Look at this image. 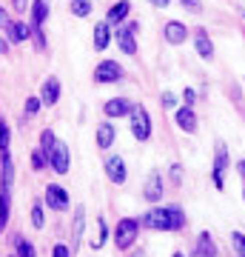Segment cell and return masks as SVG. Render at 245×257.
<instances>
[{"mask_svg":"<svg viewBox=\"0 0 245 257\" xmlns=\"http://www.w3.org/2000/svg\"><path fill=\"white\" fill-rule=\"evenodd\" d=\"M9 138H12V132L6 126V120L0 117V152H9Z\"/></svg>","mask_w":245,"mask_h":257,"instance_id":"30","label":"cell"},{"mask_svg":"<svg viewBox=\"0 0 245 257\" xmlns=\"http://www.w3.org/2000/svg\"><path fill=\"white\" fill-rule=\"evenodd\" d=\"M46 163H49V160H46V155L40 152V149H35V152H32V169H37V172H40Z\"/></svg>","mask_w":245,"mask_h":257,"instance_id":"32","label":"cell"},{"mask_svg":"<svg viewBox=\"0 0 245 257\" xmlns=\"http://www.w3.org/2000/svg\"><path fill=\"white\" fill-rule=\"evenodd\" d=\"M177 126L182 128V132H188V135H194V132H197V114H194V109H185V106H182V109H177Z\"/></svg>","mask_w":245,"mask_h":257,"instance_id":"15","label":"cell"},{"mask_svg":"<svg viewBox=\"0 0 245 257\" xmlns=\"http://www.w3.org/2000/svg\"><path fill=\"white\" fill-rule=\"evenodd\" d=\"M194 100H197V92H194V89H185V92H182V103H185V109H194Z\"/></svg>","mask_w":245,"mask_h":257,"instance_id":"33","label":"cell"},{"mask_svg":"<svg viewBox=\"0 0 245 257\" xmlns=\"http://www.w3.org/2000/svg\"><path fill=\"white\" fill-rule=\"evenodd\" d=\"M128 117H131V135H134L140 143L151 138V117H148V111H145L143 106H134Z\"/></svg>","mask_w":245,"mask_h":257,"instance_id":"3","label":"cell"},{"mask_svg":"<svg viewBox=\"0 0 245 257\" xmlns=\"http://www.w3.org/2000/svg\"><path fill=\"white\" fill-rule=\"evenodd\" d=\"M6 23H9V20H6V12L0 9V26H6Z\"/></svg>","mask_w":245,"mask_h":257,"instance_id":"42","label":"cell"},{"mask_svg":"<svg viewBox=\"0 0 245 257\" xmlns=\"http://www.w3.org/2000/svg\"><path fill=\"white\" fill-rule=\"evenodd\" d=\"M117 46L126 52V55H137V40H134V32L131 29H117Z\"/></svg>","mask_w":245,"mask_h":257,"instance_id":"17","label":"cell"},{"mask_svg":"<svg viewBox=\"0 0 245 257\" xmlns=\"http://www.w3.org/2000/svg\"><path fill=\"white\" fill-rule=\"evenodd\" d=\"M12 186H0V231L9 223V206H12Z\"/></svg>","mask_w":245,"mask_h":257,"instance_id":"20","label":"cell"},{"mask_svg":"<svg viewBox=\"0 0 245 257\" xmlns=\"http://www.w3.org/2000/svg\"><path fill=\"white\" fill-rule=\"evenodd\" d=\"M171 257H185V254H182V251H174V254Z\"/></svg>","mask_w":245,"mask_h":257,"instance_id":"44","label":"cell"},{"mask_svg":"<svg viewBox=\"0 0 245 257\" xmlns=\"http://www.w3.org/2000/svg\"><path fill=\"white\" fill-rule=\"evenodd\" d=\"M12 257H18V254H12Z\"/></svg>","mask_w":245,"mask_h":257,"instance_id":"46","label":"cell"},{"mask_svg":"<svg viewBox=\"0 0 245 257\" xmlns=\"http://www.w3.org/2000/svg\"><path fill=\"white\" fill-rule=\"evenodd\" d=\"M120 77H123V69L117 60H100L94 69V83H117Z\"/></svg>","mask_w":245,"mask_h":257,"instance_id":"5","label":"cell"},{"mask_svg":"<svg viewBox=\"0 0 245 257\" xmlns=\"http://www.w3.org/2000/svg\"><path fill=\"white\" fill-rule=\"evenodd\" d=\"M15 254H18V257H37V251H35V246H32L29 240L15 237Z\"/></svg>","mask_w":245,"mask_h":257,"instance_id":"25","label":"cell"},{"mask_svg":"<svg viewBox=\"0 0 245 257\" xmlns=\"http://www.w3.org/2000/svg\"><path fill=\"white\" fill-rule=\"evenodd\" d=\"M171 183L174 186L182 183V169H180V166H171Z\"/></svg>","mask_w":245,"mask_h":257,"instance_id":"37","label":"cell"},{"mask_svg":"<svg viewBox=\"0 0 245 257\" xmlns=\"http://www.w3.org/2000/svg\"><path fill=\"white\" fill-rule=\"evenodd\" d=\"M83 226H86V209L77 206V209H74V231H72V257H74V251H77V246H80Z\"/></svg>","mask_w":245,"mask_h":257,"instance_id":"16","label":"cell"},{"mask_svg":"<svg viewBox=\"0 0 245 257\" xmlns=\"http://www.w3.org/2000/svg\"><path fill=\"white\" fill-rule=\"evenodd\" d=\"M163 37L171 46H180V43H185V37H188V26L180 23V20H168L165 29H163Z\"/></svg>","mask_w":245,"mask_h":257,"instance_id":"8","label":"cell"},{"mask_svg":"<svg viewBox=\"0 0 245 257\" xmlns=\"http://www.w3.org/2000/svg\"><path fill=\"white\" fill-rule=\"evenodd\" d=\"M131 109H134V103L126 100V97H114V100H109L103 106L106 117H126V114H131Z\"/></svg>","mask_w":245,"mask_h":257,"instance_id":"12","label":"cell"},{"mask_svg":"<svg viewBox=\"0 0 245 257\" xmlns=\"http://www.w3.org/2000/svg\"><path fill=\"white\" fill-rule=\"evenodd\" d=\"M106 234H109V229H106V223L100 220V237H97V243H94V248H100V246H103V240H106Z\"/></svg>","mask_w":245,"mask_h":257,"instance_id":"38","label":"cell"},{"mask_svg":"<svg viewBox=\"0 0 245 257\" xmlns=\"http://www.w3.org/2000/svg\"><path fill=\"white\" fill-rule=\"evenodd\" d=\"M242 203H245V186H242Z\"/></svg>","mask_w":245,"mask_h":257,"instance_id":"45","label":"cell"},{"mask_svg":"<svg viewBox=\"0 0 245 257\" xmlns=\"http://www.w3.org/2000/svg\"><path fill=\"white\" fill-rule=\"evenodd\" d=\"M231 246L236 248V257H245V234L242 231H231Z\"/></svg>","mask_w":245,"mask_h":257,"instance_id":"29","label":"cell"},{"mask_svg":"<svg viewBox=\"0 0 245 257\" xmlns=\"http://www.w3.org/2000/svg\"><path fill=\"white\" fill-rule=\"evenodd\" d=\"M109 40H111L109 23L103 20V23H97V26H94V49H97V52H103V49L109 46Z\"/></svg>","mask_w":245,"mask_h":257,"instance_id":"23","label":"cell"},{"mask_svg":"<svg viewBox=\"0 0 245 257\" xmlns=\"http://www.w3.org/2000/svg\"><path fill=\"white\" fill-rule=\"evenodd\" d=\"M40 106H43V100H40V97H29L26 100V109H23V117H35L37 111H40Z\"/></svg>","mask_w":245,"mask_h":257,"instance_id":"28","label":"cell"},{"mask_svg":"<svg viewBox=\"0 0 245 257\" xmlns=\"http://www.w3.org/2000/svg\"><path fill=\"white\" fill-rule=\"evenodd\" d=\"M143 194H145V200H151V203H157L160 197H163V175H160L157 169L148 172V180H145Z\"/></svg>","mask_w":245,"mask_h":257,"instance_id":"9","label":"cell"},{"mask_svg":"<svg viewBox=\"0 0 245 257\" xmlns=\"http://www.w3.org/2000/svg\"><path fill=\"white\" fill-rule=\"evenodd\" d=\"M46 18H49V3H46V0H35V3H32V23H35V29L43 26Z\"/></svg>","mask_w":245,"mask_h":257,"instance_id":"24","label":"cell"},{"mask_svg":"<svg viewBox=\"0 0 245 257\" xmlns=\"http://www.w3.org/2000/svg\"><path fill=\"white\" fill-rule=\"evenodd\" d=\"M46 203H49V209H55V211H66L69 206H72L69 192H66L63 186H57V183L46 186Z\"/></svg>","mask_w":245,"mask_h":257,"instance_id":"6","label":"cell"},{"mask_svg":"<svg viewBox=\"0 0 245 257\" xmlns=\"http://www.w3.org/2000/svg\"><path fill=\"white\" fill-rule=\"evenodd\" d=\"M55 143H57L55 132H52V128H46L43 135H40V152H43V155H49V152L55 149ZM46 160H49V157H46Z\"/></svg>","mask_w":245,"mask_h":257,"instance_id":"26","label":"cell"},{"mask_svg":"<svg viewBox=\"0 0 245 257\" xmlns=\"http://www.w3.org/2000/svg\"><path fill=\"white\" fill-rule=\"evenodd\" d=\"M32 226H35V229H43V226H46V220H43V206H40V203H35V209H32Z\"/></svg>","mask_w":245,"mask_h":257,"instance_id":"31","label":"cell"},{"mask_svg":"<svg viewBox=\"0 0 245 257\" xmlns=\"http://www.w3.org/2000/svg\"><path fill=\"white\" fill-rule=\"evenodd\" d=\"M40 100H43V106H55V103L60 100V80H57L55 74L43 80V89H40Z\"/></svg>","mask_w":245,"mask_h":257,"instance_id":"10","label":"cell"},{"mask_svg":"<svg viewBox=\"0 0 245 257\" xmlns=\"http://www.w3.org/2000/svg\"><path fill=\"white\" fill-rule=\"evenodd\" d=\"M188 12H202V0H180Z\"/></svg>","mask_w":245,"mask_h":257,"instance_id":"36","label":"cell"},{"mask_svg":"<svg viewBox=\"0 0 245 257\" xmlns=\"http://www.w3.org/2000/svg\"><path fill=\"white\" fill-rule=\"evenodd\" d=\"M72 15H77V18H89L91 15V0H72Z\"/></svg>","mask_w":245,"mask_h":257,"instance_id":"27","label":"cell"},{"mask_svg":"<svg viewBox=\"0 0 245 257\" xmlns=\"http://www.w3.org/2000/svg\"><path fill=\"white\" fill-rule=\"evenodd\" d=\"M128 12H131V3H128V0H120V3H114L109 9L106 23H109V26H117V23H123V20L128 18Z\"/></svg>","mask_w":245,"mask_h":257,"instance_id":"14","label":"cell"},{"mask_svg":"<svg viewBox=\"0 0 245 257\" xmlns=\"http://www.w3.org/2000/svg\"><path fill=\"white\" fill-rule=\"evenodd\" d=\"M6 35H9V40H15V43H20V40H29L32 37V29L26 26V23H6Z\"/></svg>","mask_w":245,"mask_h":257,"instance_id":"21","label":"cell"},{"mask_svg":"<svg viewBox=\"0 0 245 257\" xmlns=\"http://www.w3.org/2000/svg\"><path fill=\"white\" fill-rule=\"evenodd\" d=\"M111 143H114V126L111 123H100L97 126V146L106 152V149H111Z\"/></svg>","mask_w":245,"mask_h":257,"instance_id":"22","label":"cell"},{"mask_svg":"<svg viewBox=\"0 0 245 257\" xmlns=\"http://www.w3.org/2000/svg\"><path fill=\"white\" fill-rule=\"evenodd\" d=\"M15 180V166H12L9 152H0V186H12Z\"/></svg>","mask_w":245,"mask_h":257,"instance_id":"19","label":"cell"},{"mask_svg":"<svg viewBox=\"0 0 245 257\" xmlns=\"http://www.w3.org/2000/svg\"><path fill=\"white\" fill-rule=\"evenodd\" d=\"M160 103H163V109H174V103H177V97H174V92H163Z\"/></svg>","mask_w":245,"mask_h":257,"instance_id":"34","label":"cell"},{"mask_svg":"<svg viewBox=\"0 0 245 257\" xmlns=\"http://www.w3.org/2000/svg\"><path fill=\"white\" fill-rule=\"evenodd\" d=\"M140 226L143 223L137 220V217H123V220L117 223V229H114V246L117 248H131L137 243V234H140Z\"/></svg>","mask_w":245,"mask_h":257,"instance_id":"2","label":"cell"},{"mask_svg":"<svg viewBox=\"0 0 245 257\" xmlns=\"http://www.w3.org/2000/svg\"><path fill=\"white\" fill-rule=\"evenodd\" d=\"M197 257H217V246L208 231H200V237H197Z\"/></svg>","mask_w":245,"mask_h":257,"instance_id":"18","label":"cell"},{"mask_svg":"<svg viewBox=\"0 0 245 257\" xmlns=\"http://www.w3.org/2000/svg\"><path fill=\"white\" fill-rule=\"evenodd\" d=\"M225 166H228V146L222 143V140H217V146H214V169H211V180H214V186H217V189H222V186H225V180H222V175H225Z\"/></svg>","mask_w":245,"mask_h":257,"instance_id":"4","label":"cell"},{"mask_svg":"<svg viewBox=\"0 0 245 257\" xmlns=\"http://www.w3.org/2000/svg\"><path fill=\"white\" fill-rule=\"evenodd\" d=\"M15 6H18V9H26V0H15Z\"/></svg>","mask_w":245,"mask_h":257,"instance_id":"43","label":"cell"},{"mask_svg":"<svg viewBox=\"0 0 245 257\" xmlns=\"http://www.w3.org/2000/svg\"><path fill=\"white\" fill-rule=\"evenodd\" d=\"M106 175H109V180L111 183H117V186H123L126 183V163H123V157H109V160H106Z\"/></svg>","mask_w":245,"mask_h":257,"instance_id":"11","label":"cell"},{"mask_svg":"<svg viewBox=\"0 0 245 257\" xmlns=\"http://www.w3.org/2000/svg\"><path fill=\"white\" fill-rule=\"evenodd\" d=\"M46 157H49V166L55 169L57 175H66V172H69V157H72V152H69V146H66V143H60V140H57L55 149H52Z\"/></svg>","mask_w":245,"mask_h":257,"instance_id":"7","label":"cell"},{"mask_svg":"<svg viewBox=\"0 0 245 257\" xmlns=\"http://www.w3.org/2000/svg\"><path fill=\"white\" fill-rule=\"evenodd\" d=\"M6 52H9V43H6V40H0V55H6Z\"/></svg>","mask_w":245,"mask_h":257,"instance_id":"41","label":"cell"},{"mask_svg":"<svg viewBox=\"0 0 245 257\" xmlns=\"http://www.w3.org/2000/svg\"><path fill=\"white\" fill-rule=\"evenodd\" d=\"M52 257H72V248H69V246H63V243H57V246H55V251H52Z\"/></svg>","mask_w":245,"mask_h":257,"instance_id":"35","label":"cell"},{"mask_svg":"<svg viewBox=\"0 0 245 257\" xmlns=\"http://www.w3.org/2000/svg\"><path fill=\"white\" fill-rule=\"evenodd\" d=\"M140 223L157 231H180L185 229V214H182L180 206H160V209L148 211Z\"/></svg>","mask_w":245,"mask_h":257,"instance_id":"1","label":"cell"},{"mask_svg":"<svg viewBox=\"0 0 245 257\" xmlns=\"http://www.w3.org/2000/svg\"><path fill=\"white\" fill-rule=\"evenodd\" d=\"M148 3H151V6H157V9H165V6H168V0H148Z\"/></svg>","mask_w":245,"mask_h":257,"instance_id":"39","label":"cell"},{"mask_svg":"<svg viewBox=\"0 0 245 257\" xmlns=\"http://www.w3.org/2000/svg\"><path fill=\"white\" fill-rule=\"evenodd\" d=\"M236 172H239V177H242V180H245V157H242V160H239V163H236Z\"/></svg>","mask_w":245,"mask_h":257,"instance_id":"40","label":"cell"},{"mask_svg":"<svg viewBox=\"0 0 245 257\" xmlns=\"http://www.w3.org/2000/svg\"><path fill=\"white\" fill-rule=\"evenodd\" d=\"M194 46H197V55L202 57V60H211L214 57V43H211V37L205 29H197L194 32Z\"/></svg>","mask_w":245,"mask_h":257,"instance_id":"13","label":"cell"}]
</instances>
